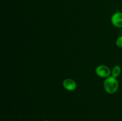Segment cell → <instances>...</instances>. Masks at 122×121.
I'll list each match as a JSON object with an SVG mask.
<instances>
[{"mask_svg": "<svg viewBox=\"0 0 122 121\" xmlns=\"http://www.w3.org/2000/svg\"><path fill=\"white\" fill-rule=\"evenodd\" d=\"M116 45L119 48H122V36L119 37L116 40Z\"/></svg>", "mask_w": 122, "mask_h": 121, "instance_id": "8992f818", "label": "cell"}, {"mask_svg": "<svg viewBox=\"0 0 122 121\" xmlns=\"http://www.w3.org/2000/svg\"><path fill=\"white\" fill-rule=\"evenodd\" d=\"M97 75L101 78L110 77L111 74V70L108 66L106 65H99L95 70Z\"/></svg>", "mask_w": 122, "mask_h": 121, "instance_id": "7a4b0ae2", "label": "cell"}, {"mask_svg": "<svg viewBox=\"0 0 122 121\" xmlns=\"http://www.w3.org/2000/svg\"><path fill=\"white\" fill-rule=\"evenodd\" d=\"M48 121V120H46V121Z\"/></svg>", "mask_w": 122, "mask_h": 121, "instance_id": "52a82bcc", "label": "cell"}, {"mask_svg": "<svg viewBox=\"0 0 122 121\" xmlns=\"http://www.w3.org/2000/svg\"><path fill=\"white\" fill-rule=\"evenodd\" d=\"M105 90L109 94H114L117 91L119 88V82L116 77L111 76L105 79L104 82Z\"/></svg>", "mask_w": 122, "mask_h": 121, "instance_id": "6da1fadb", "label": "cell"}, {"mask_svg": "<svg viewBox=\"0 0 122 121\" xmlns=\"http://www.w3.org/2000/svg\"></svg>", "mask_w": 122, "mask_h": 121, "instance_id": "ba28073f", "label": "cell"}, {"mask_svg": "<svg viewBox=\"0 0 122 121\" xmlns=\"http://www.w3.org/2000/svg\"><path fill=\"white\" fill-rule=\"evenodd\" d=\"M120 72H121V67L119 65H116L115 66L113 67V70H112V76L117 78V77L120 75Z\"/></svg>", "mask_w": 122, "mask_h": 121, "instance_id": "5b68a950", "label": "cell"}, {"mask_svg": "<svg viewBox=\"0 0 122 121\" xmlns=\"http://www.w3.org/2000/svg\"><path fill=\"white\" fill-rule=\"evenodd\" d=\"M112 23L115 27H122V13L117 12L112 15Z\"/></svg>", "mask_w": 122, "mask_h": 121, "instance_id": "3957f363", "label": "cell"}, {"mask_svg": "<svg viewBox=\"0 0 122 121\" xmlns=\"http://www.w3.org/2000/svg\"><path fill=\"white\" fill-rule=\"evenodd\" d=\"M63 84L64 88L68 91H74L77 87V84L75 81L71 78H67L64 79Z\"/></svg>", "mask_w": 122, "mask_h": 121, "instance_id": "277c9868", "label": "cell"}]
</instances>
